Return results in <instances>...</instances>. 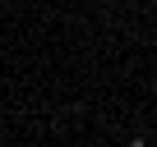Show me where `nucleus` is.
I'll list each match as a JSON object with an SVG mask.
<instances>
[{
    "label": "nucleus",
    "mask_w": 157,
    "mask_h": 147,
    "mask_svg": "<svg viewBox=\"0 0 157 147\" xmlns=\"http://www.w3.org/2000/svg\"><path fill=\"white\" fill-rule=\"evenodd\" d=\"M125 147H143V142H125Z\"/></svg>",
    "instance_id": "obj_1"
}]
</instances>
